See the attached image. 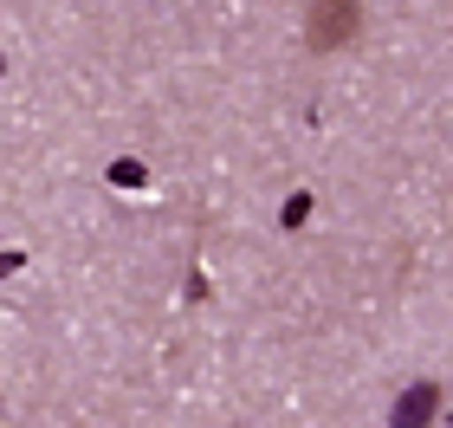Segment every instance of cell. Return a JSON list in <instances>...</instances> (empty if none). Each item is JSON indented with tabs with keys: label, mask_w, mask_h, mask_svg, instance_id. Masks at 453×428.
<instances>
[{
	"label": "cell",
	"mask_w": 453,
	"mask_h": 428,
	"mask_svg": "<svg viewBox=\"0 0 453 428\" xmlns=\"http://www.w3.org/2000/svg\"><path fill=\"white\" fill-rule=\"evenodd\" d=\"M357 33H363V7L357 0H311V13H304V46L311 52L357 46Z\"/></svg>",
	"instance_id": "1"
},
{
	"label": "cell",
	"mask_w": 453,
	"mask_h": 428,
	"mask_svg": "<svg viewBox=\"0 0 453 428\" xmlns=\"http://www.w3.org/2000/svg\"><path fill=\"white\" fill-rule=\"evenodd\" d=\"M434 402H441V396H434V390L421 383L415 396H402V409H395V416H402V422H427V416H434Z\"/></svg>",
	"instance_id": "2"
}]
</instances>
